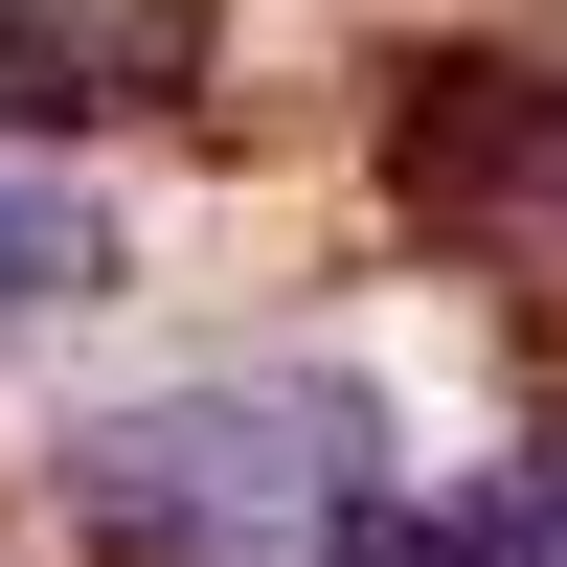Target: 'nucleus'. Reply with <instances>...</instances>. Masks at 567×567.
Masks as SVG:
<instances>
[{"mask_svg":"<svg viewBox=\"0 0 567 567\" xmlns=\"http://www.w3.org/2000/svg\"><path fill=\"white\" fill-rule=\"evenodd\" d=\"M91 523L136 567H363V409L318 386H205V409H136L91 454Z\"/></svg>","mask_w":567,"mask_h":567,"instance_id":"obj_1","label":"nucleus"},{"mask_svg":"<svg viewBox=\"0 0 567 567\" xmlns=\"http://www.w3.org/2000/svg\"><path fill=\"white\" fill-rule=\"evenodd\" d=\"M136 0H0V114H114Z\"/></svg>","mask_w":567,"mask_h":567,"instance_id":"obj_2","label":"nucleus"},{"mask_svg":"<svg viewBox=\"0 0 567 567\" xmlns=\"http://www.w3.org/2000/svg\"><path fill=\"white\" fill-rule=\"evenodd\" d=\"M409 567H567V499H477V523H432Z\"/></svg>","mask_w":567,"mask_h":567,"instance_id":"obj_3","label":"nucleus"},{"mask_svg":"<svg viewBox=\"0 0 567 567\" xmlns=\"http://www.w3.org/2000/svg\"><path fill=\"white\" fill-rule=\"evenodd\" d=\"M0 296H69V205H23V182H0Z\"/></svg>","mask_w":567,"mask_h":567,"instance_id":"obj_4","label":"nucleus"}]
</instances>
